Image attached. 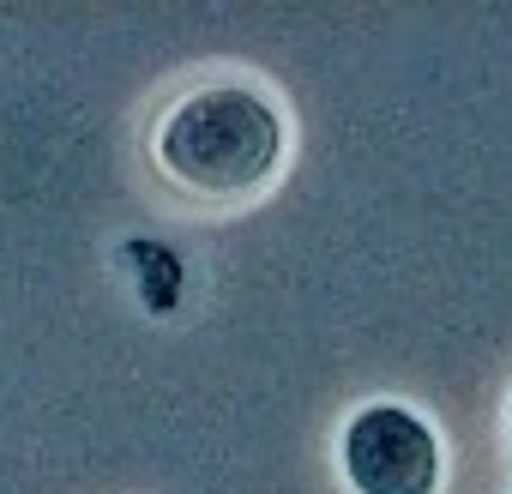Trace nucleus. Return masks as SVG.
Instances as JSON below:
<instances>
[{"label":"nucleus","instance_id":"obj_1","mask_svg":"<svg viewBox=\"0 0 512 494\" xmlns=\"http://www.w3.org/2000/svg\"><path fill=\"white\" fill-rule=\"evenodd\" d=\"M157 163L199 199H241L284 163V121L253 85H199L157 127Z\"/></svg>","mask_w":512,"mask_h":494},{"label":"nucleus","instance_id":"obj_2","mask_svg":"<svg viewBox=\"0 0 512 494\" xmlns=\"http://www.w3.org/2000/svg\"><path fill=\"white\" fill-rule=\"evenodd\" d=\"M344 476L356 494H434L440 440L404 404H368L344 422Z\"/></svg>","mask_w":512,"mask_h":494}]
</instances>
